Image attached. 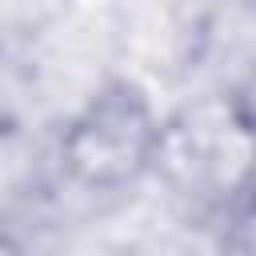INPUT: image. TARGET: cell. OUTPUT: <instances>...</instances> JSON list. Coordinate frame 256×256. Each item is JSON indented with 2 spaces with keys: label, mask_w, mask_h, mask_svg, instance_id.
Wrapping results in <instances>:
<instances>
[{
  "label": "cell",
  "mask_w": 256,
  "mask_h": 256,
  "mask_svg": "<svg viewBox=\"0 0 256 256\" xmlns=\"http://www.w3.org/2000/svg\"><path fill=\"white\" fill-rule=\"evenodd\" d=\"M172 164L188 184L208 192H236L256 168V128L236 108L200 104L184 112V124H164L156 164Z\"/></svg>",
  "instance_id": "cell-2"
},
{
  "label": "cell",
  "mask_w": 256,
  "mask_h": 256,
  "mask_svg": "<svg viewBox=\"0 0 256 256\" xmlns=\"http://www.w3.org/2000/svg\"><path fill=\"white\" fill-rule=\"evenodd\" d=\"M0 256H28V252H24V244L12 232H0Z\"/></svg>",
  "instance_id": "cell-4"
},
{
  "label": "cell",
  "mask_w": 256,
  "mask_h": 256,
  "mask_svg": "<svg viewBox=\"0 0 256 256\" xmlns=\"http://www.w3.org/2000/svg\"><path fill=\"white\" fill-rule=\"evenodd\" d=\"M164 124L156 120L144 88L108 80L68 120L60 136V168L88 192H116L156 168Z\"/></svg>",
  "instance_id": "cell-1"
},
{
  "label": "cell",
  "mask_w": 256,
  "mask_h": 256,
  "mask_svg": "<svg viewBox=\"0 0 256 256\" xmlns=\"http://www.w3.org/2000/svg\"><path fill=\"white\" fill-rule=\"evenodd\" d=\"M220 256H256V192L232 208L220 236Z\"/></svg>",
  "instance_id": "cell-3"
}]
</instances>
